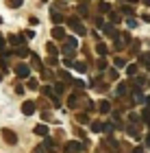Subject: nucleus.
<instances>
[{"instance_id": "1", "label": "nucleus", "mask_w": 150, "mask_h": 153, "mask_svg": "<svg viewBox=\"0 0 150 153\" xmlns=\"http://www.w3.org/2000/svg\"><path fill=\"white\" fill-rule=\"evenodd\" d=\"M83 149H85V142H78V140L67 142L65 147H63V151H65V153H80Z\"/></svg>"}, {"instance_id": "2", "label": "nucleus", "mask_w": 150, "mask_h": 153, "mask_svg": "<svg viewBox=\"0 0 150 153\" xmlns=\"http://www.w3.org/2000/svg\"><path fill=\"white\" fill-rule=\"evenodd\" d=\"M67 24H70V29H74L78 33V35H85L87 29H85V24H80L78 22V18H67Z\"/></svg>"}, {"instance_id": "3", "label": "nucleus", "mask_w": 150, "mask_h": 153, "mask_svg": "<svg viewBox=\"0 0 150 153\" xmlns=\"http://www.w3.org/2000/svg\"><path fill=\"white\" fill-rule=\"evenodd\" d=\"M15 74L20 76V79H29V76H31V68L26 64H18L15 66Z\"/></svg>"}, {"instance_id": "4", "label": "nucleus", "mask_w": 150, "mask_h": 153, "mask_svg": "<svg viewBox=\"0 0 150 153\" xmlns=\"http://www.w3.org/2000/svg\"><path fill=\"white\" fill-rule=\"evenodd\" d=\"M2 138H4L7 144H18V136H15V131H11V129H2Z\"/></svg>"}, {"instance_id": "5", "label": "nucleus", "mask_w": 150, "mask_h": 153, "mask_svg": "<svg viewBox=\"0 0 150 153\" xmlns=\"http://www.w3.org/2000/svg\"><path fill=\"white\" fill-rule=\"evenodd\" d=\"M35 103H33V101H24L22 103V114H26V116H31V114H35Z\"/></svg>"}, {"instance_id": "6", "label": "nucleus", "mask_w": 150, "mask_h": 153, "mask_svg": "<svg viewBox=\"0 0 150 153\" xmlns=\"http://www.w3.org/2000/svg\"><path fill=\"white\" fill-rule=\"evenodd\" d=\"M31 64H33V68H35V70H44V66H42V59H39L35 53H31Z\"/></svg>"}, {"instance_id": "7", "label": "nucleus", "mask_w": 150, "mask_h": 153, "mask_svg": "<svg viewBox=\"0 0 150 153\" xmlns=\"http://www.w3.org/2000/svg\"><path fill=\"white\" fill-rule=\"evenodd\" d=\"M52 37L54 39H65L67 35H65V31L61 29V26H54V29H52Z\"/></svg>"}, {"instance_id": "8", "label": "nucleus", "mask_w": 150, "mask_h": 153, "mask_svg": "<svg viewBox=\"0 0 150 153\" xmlns=\"http://www.w3.org/2000/svg\"><path fill=\"white\" fill-rule=\"evenodd\" d=\"M98 109H100V114H109V112H111V103H109V101H100Z\"/></svg>"}, {"instance_id": "9", "label": "nucleus", "mask_w": 150, "mask_h": 153, "mask_svg": "<svg viewBox=\"0 0 150 153\" xmlns=\"http://www.w3.org/2000/svg\"><path fill=\"white\" fill-rule=\"evenodd\" d=\"M22 42H24L22 35H11V37H9V44H11V46H22Z\"/></svg>"}, {"instance_id": "10", "label": "nucleus", "mask_w": 150, "mask_h": 153, "mask_svg": "<svg viewBox=\"0 0 150 153\" xmlns=\"http://www.w3.org/2000/svg\"><path fill=\"white\" fill-rule=\"evenodd\" d=\"M35 134L37 136H48V125H37V127H35Z\"/></svg>"}, {"instance_id": "11", "label": "nucleus", "mask_w": 150, "mask_h": 153, "mask_svg": "<svg viewBox=\"0 0 150 153\" xmlns=\"http://www.w3.org/2000/svg\"><path fill=\"white\" fill-rule=\"evenodd\" d=\"M91 131H94V134H100V131H105V123H100V120L91 123Z\"/></svg>"}, {"instance_id": "12", "label": "nucleus", "mask_w": 150, "mask_h": 153, "mask_svg": "<svg viewBox=\"0 0 150 153\" xmlns=\"http://www.w3.org/2000/svg\"><path fill=\"white\" fill-rule=\"evenodd\" d=\"M15 55H18V57H29V55H31V51H29V48H24V46H18Z\"/></svg>"}, {"instance_id": "13", "label": "nucleus", "mask_w": 150, "mask_h": 153, "mask_svg": "<svg viewBox=\"0 0 150 153\" xmlns=\"http://www.w3.org/2000/svg\"><path fill=\"white\" fill-rule=\"evenodd\" d=\"M22 2H24V0H7V7H11V9H20Z\"/></svg>"}, {"instance_id": "14", "label": "nucleus", "mask_w": 150, "mask_h": 153, "mask_svg": "<svg viewBox=\"0 0 150 153\" xmlns=\"http://www.w3.org/2000/svg\"><path fill=\"white\" fill-rule=\"evenodd\" d=\"M139 61H141L144 66L150 68V53H141V55H139Z\"/></svg>"}, {"instance_id": "15", "label": "nucleus", "mask_w": 150, "mask_h": 153, "mask_svg": "<svg viewBox=\"0 0 150 153\" xmlns=\"http://www.w3.org/2000/svg\"><path fill=\"white\" fill-rule=\"evenodd\" d=\"M52 22H54V24H59V22H63V16H61V13H59L57 9H52Z\"/></svg>"}, {"instance_id": "16", "label": "nucleus", "mask_w": 150, "mask_h": 153, "mask_svg": "<svg viewBox=\"0 0 150 153\" xmlns=\"http://www.w3.org/2000/svg\"><path fill=\"white\" fill-rule=\"evenodd\" d=\"M76 105H78V94H72L67 99V107H76Z\"/></svg>"}, {"instance_id": "17", "label": "nucleus", "mask_w": 150, "mask_h": 153, "mask_svg": "<svg viewBox=\"0 0 150 153\" xmlns=\"http://www.w3.org/2000/svg\"><path fill=\"white\" fill-rule=\"evenodd\" d=\"M98 11L100 13H109V11H111V4H109V2H100L98 4Z\"/></svg>"}, {"instance_id": "18", "label": "nucleus", "mask_w": 150, "mask_h": 153, "mask_svg": "<svg viewBox=\"0 0 150 153\" xmlns=\"http://www.w3.org/2000/svg\"><path fill=\"white\" fill-rule=\"evenodd\" d=\"M46 51H48L50 55H57V53H59V51H57V46H54L52 42H48V44H46Z\"/></svg>"}, {"instance_id": "19", "label": "nucleus", "mask_w": 150, "mask_h": 153, "mask_svg": "<svg viewBox=\"0 0 150 153\" xmlns=\"http://www.w3.org/2000/svg\"><path fill=\"white\" fill-rule=\"evenodd\" d=\"M126 92H128V85H126V83H120V85H118V94H120V96H124Z\"/></svg>"}, {"instance_id": "20", "label": "nucleus", "mask_w": 150, "mask_h": 153, "mask_svg": "<svg viewBox=\"0 0 150 153\" xmlns=\"http://www.w3.org/2000/svg\"><path fill=\"white\" fill-rule=\"evenodd\" d=\"M96 51H98V55H100V57H105V55L109 53V51H107V46H105V44H98V46H96Z\"/></svg>"}, {"instance_id": "21", "label": "nucleus", "mask_w": 150, "mask_h": 153, "mask_svg": "<svg viewBox=\"0 0 150 153\" xmlns=\"http://www.w3.org/2000/svg\"><path fill=\"white\" fill-rule=\"evenodd\" d=\"M26 85H29V90H37V85H39V81H37V79H33V76H31V79H29V83H26Z\"/></svg>"}, {"instance_id": "22", "label": "nucleus", "mask_w": 150, "mask_h": 153, "mask_svg": "<svg viewBox=\"0 0 150 153\" xmlns=\"http://www.w3.org/2000/svg\"><path fill=\"white\" fill-rule=\"evenodd\" d=\"M102 29H105V33H107V35H113V33H115L113 24H105V26H102Z\"/></svg>"}, {"instance_id": "23", "label": "nucleus", "mask_w": 150, "mask_h": 153, "mask_svg": "<svg viewBox=\"0 0 150 153\" xmlns=\"http://www.w3.org/2000/svg\"><path fill=\"white\" fill-rule=\"evenodd\" d=\"M126 131H128V136H135V138H139V129H137V127H128Z\"/></svg>"}, {"instance_id": "24", "label": "nucleus", "mask_w": 150, "mask_h": 153, "mask_svg": "<svg viewBox=\"0 0 150 153\" xmlns=\"http://www.w3.org/2000/svg\"><path fill=\"white\" fill-rule=\"evenodd\" d=\"M126 72L131 74V76H135V74H137V66H133V64H131V66H126Z\"/></svg>"}, {"instance_id": "25", "label": "nucleus", "mask_w": 150, "mask_h": 153, "mask_svg": "<svg viewBox=\"0 0 150 153\" xmlns=\"http://www.w3.org/2000/svg\"><path fill=\"white\" fill-rule=\"evenodd\" d=\"M113 64H115V68H124V66H126V61H124V59H120V57H115Z\"/></svg>"}, {"instance_id": "26", "label": "nucleus", "mask_w": 150, "mask_h": 153, "mask_svg": "<svg viewBox=\"0 0 150 153\" xmlns=\"http://www.w3.org/2000/svg\"><path fill=\"white\" fill-rule=\"evenodd\" d=\"M98 70H107V61L102 59V57L98 59Z\"/></svg>"}, {"instance_id": "27", "label": "nucleus", "mask_w": 150, "mask_h": 153, "mask_svg": "<svg viewBox=\"0 0 150 153\" xmlns=\"http://www.w3.org/2000/svg\"><path fill=\"white\" fill-rule=\"evenodd\" d=\"M54 92H57V94H63V92H65V90H63V83H57V85H54Z\"/></svg>"}, {"instance_id": "28", "label": "nucleus", "mask_w": 150, "mask_h": 153, "mask_svg": "<svg viewBox=\"0 0 150 153\" xmlns=\"http://www.w3.org/2000/svg\"><path fill=\"white\" fill-rule=\"evenodd\" d=\"M111 13V22H120V13H115V11H109Z\"/></svg>"}, {"instance_id": "29", "label": "nucleus", "mask_w": 150, "mask_h": 153, "mask_svg": "<svg viewBox=\"0 0 150 153\" xmlns=\"http://www.w3.org/2000/svg\"><path fill=\"white\" fill-rule=\"evenodd\" d=\"M61 79H63V81H67V83H70V81H72V74H70V72H61Z\"/></svg>"}, {"instance_id": "30", "label": "nucleus", "mask_w": 150, "mask_h": 153, "mask_svg": "<svg viewBox=\"0 0 150 153\" xmlns=\"http://www.w3.org/2000/svg\"><path fill=\"white\" fill-rule=\"evenodd\" d=\"M74 68H76L78 72H85V68H87V66H85V64H80V61H78V64H74Z\"/></svg>"}, {"instance_id": "31", "label": "nucleus", "mask_w": 150, "mask_h": 153, "mask_svg": "<svg viewBox=\"0 0 150 153\" xmlns=\"http://www.w3.org/2000/svg\"><path fill=\"white\" fill-rule=\"evenodd\" d=\"M78 13H83V16H87V4H78Z\"/></svg>"}, {"instance_id": "32", "label": "nucleus", "mask_w": 150, "mask_h": 153, "mask_svg": "<svg viewBox=\"0 0 150 153\" xmlns=\"http://www.w3.org/2000/svg\"><path fill=\"white\" fill-rule=\"evenodd\" d=\"M76 120H78V123H87V114H78Z\"/></svg>"}, {"instance_id": "33", "label": "nucleus", "mask_w": 150, "mask_h": 153, "mask_svg": "<svg viewBox=\"0 0 150 153\" xmlns=\"http://www.w3.org/2000/svg\"><path fill=\"white\" fill-rule=\"evenodd\" d=\"M128 118H131V123H135V125H137V123H139V116H137V114H131V116H128Z\"/></svg>"}, {"instance_id": "34", "label": "nucleus", "mask_w": 150, "mask_h": 153, "mask_svg": "<svg viewBox=\"0 0 150 153\" xmlns=\"http://www.w3.org/2000/svg\"><path fill=\"white\" fill-rule=\"evenodd\" d=\"M122 13H126V16H133V9H131V7H124V9H122Z\"/></svg>"}, {"instance_id": "35", "label": "nucleus", "mask_w": 150, "mask_h": 153, "mask_svg": "<svg viewBox=\"0 0 150 153\" xmlns=\"http://www.w3.org/2000/svg\"><path fill=\"white\" fill-rule=\"evenodd\" d=\"M74 85H76V88H85V83L80 81V79H76V81H74Z\"/></svg>"}, {"instance_id": "36", "label": "nucleus", "mask_w": 150, "mask_h": 153, "mask_svg": "<svg viewBox=\"0 0 150 153\" xmlns=\"http://www.w3.org/2000/svg\"><path fill=\"white\" fill-rule=\"evenodd\" d=\"M0 51H4V39L0 37Z\"/></svg>"}, {"instance_id": "37", "label": "nucleus", "mask_w": 150, "mask_h": 153, "mask_svg": "<svg viewBox=\"0 0 150 153\" xmlns=\"http://www.w3.org/2000/svg\"><path fill=\"white\" fill-rule=\"evenodd\" d=\"M144 4H150V0H144Z\"/></svg>"}, {"instance_id": "38", "label": "nucleus", "mask_w": 150, "mask_h": 153, "mask_svg": "<svg viewBox=\"0 0 150 153\" xmlns=\"http://www.w3.org/2000/svg\"><path fill=\"white\" fill-rule=\"evenodd\" d=\"M126 2H137V0H126Z\"/></svg>"}, {"instance_id": "39", "label": "nucleus", "mask_w": 150, "mask_h": 153, "mask_svg": "<svg viewBox=\"0 0 150 153\" xmlns=\"http://www.w3.org/2000/svg\"><path fill=\"white\" fill-rule=\"evenodd\" d=\"M0 22H2V18H0Z\"/></svg>"}, {"instance_id": "40", "label": "nucleus", "mask_w": 150, "mask_h": 153, "mask_svg": "<svg viewBox=\"0 0 150 153\" xmlns=\"http://www.w3.org/2000/svg\"><path fill=\"white\" fill-rule=\"evenodd\" d=\"M0 79H2V74H0Z\"/></svg>"}]
</instances>
